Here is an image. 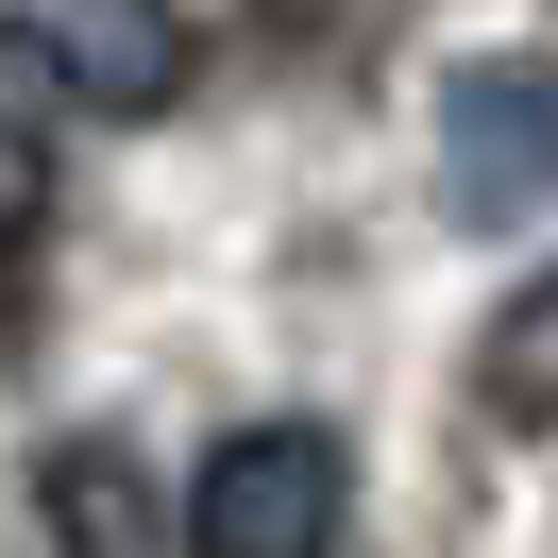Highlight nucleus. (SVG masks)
<instances>
[{"label": "nucleus", "mask_w": 558, "mask_h": 558, "mask_svg": "<svg viewBox=\"0 0 558 558\" xmlns=\"http://www.w3.org/2000/svg\"><path fill=\"white\" fill-rule=\"evenodd\" d=\"M355 457L322 423H238V440L186 474V558H339Z\"/></svg>", "instance_id": "obj_1"}, {"label": "nucleus", "mask_w": 558, "mask_h": 558, "mask_svg": "<svg viewBox=\"0 0 558 558\" xmlns=\"http://www.w3.org/2000/svg\"><path fill=\"white\" fill-rule=\"evenodd\" d=\"M440 204L474 238H524L558 204V51H474L440 85Z\"/></svg>", "instance_id": "obj_2"}, {"label": "nucleus", "mask_w": 558, "mask_h": 558, "mask_svg": "<svg viewBox=\"0 0 558 558\" xmlns=\"http://www.w3.org/2000/svg\"><path fill=\"white\" fill-rule=\"evenodd\" d=\"M0 69H35L85 119H170L186 102V17L170 0H0Z\"/></svg>", "instance_id": "obj_3"}, {"label": "nucleus", "mask_w": 558, "mask_h": 558, "mask_svg": "<svg viewBox=\"0 0 558 558\" xmlns=\"http://www.w3.org/2000/svg\"><path fill=\"white\" fill-rule=\"evenodd\" d=\"M35 508H51V542H69V558H153V490H136V457H119V440H51Z\"/></svg>", "instance_id": "obj_4"}, {"label": "nucleus", "mask_w": 558, "mask_h": 558, "mask_svg": "<svg viewBox=\"0 0 558 558\" xmlns=\"http://www.w3.org/2000/svg\"><path fill=\"white\" fill-rule=\"evenodd\" d=\"M474 407L508 423V440H542V423H558V271H524L508 322L474 339Z\"/></svg>", "instance_id": "obj_5"}, {"label": "nucleus", "mask_w": 558, "mask_h": 558, "mask_svg": "<svg viewBox=\"0 0 558 558\" xmlns=\"http://www.w3.org/2000/svg\"><path fill=\"white\" fill-rule=\"evenodd\" d=\"M35 220H51V153H35V119H0V271L35 254Z\"/></svg>", "instance_id": "obj_6"}]
</instances>
